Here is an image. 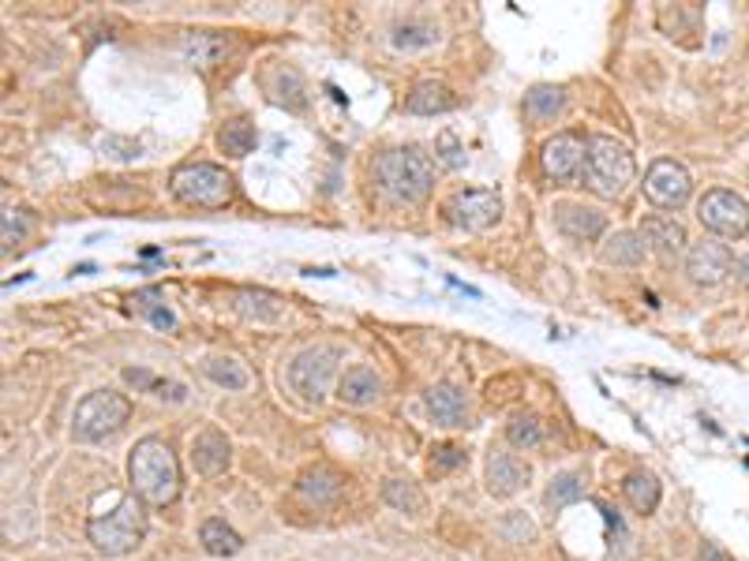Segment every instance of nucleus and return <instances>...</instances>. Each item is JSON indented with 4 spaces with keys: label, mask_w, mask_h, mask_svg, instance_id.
Masks as SVG:
<instances>
[{
    "label": "nucleus",
    "mask_w": 749,
    "mask_h": 561,
    "mask_svg": "<svg viewBox=\"0 0 749 561\" xmlns=\"http://www.w3.org/2000/svg\"><path fill=\"white\" fill-rule=\"evenodd\" d=\"M128 476L136 495L154 509H166L177 501L180 495V464L177 453H172L161 438H143L136 449H131L128 461Z\"/></svg>",
    "instance_id": "1"
},
{
    "label": "nucleus",
    "mask_w": 749,
    "mask_h": 561,
    "mask_svg": "<svg viewBox=\"0 0 749 561\" xmlns=\"http://www.w3.org/2000/svg\"><path fill=\"white\" fill-rule=\"evenodd\" d=\"M584 183H589V191H597L600 199H619L633 183L630 147H622L611 135L589 139V150H584Z\"/></svg>",
    "instance_id": "2"
},
{
    "label": "nucleus",
    "mask_w": 749,
    "mask_h": 561,
    "mask_svg": "<svg viewBox=\"0 0 749 561\" xmlns=\"http://www.w3.org/2000/svg\"><path fill=\"white\" fill-rule=\"evenodd\" d=\"M379 188L398 202H424L431 183H435V166L420 150H390L374 161Z\"/></svg>",
    "instance_id": "3"
},
{
    "label": "nucleus",
    "mask_w": 749,
    "mask_h": 561,
    "mask_svg": "<svg viewBox=\"0 0 749 561\" xmlns=\"http://www.w3.org/2000/svg\"><path fill=\"white\" fill-rule=\"evenodd\" d=\"M86 536H91V543L109 558L131 554V550L143 543V536H147V512H143L136 498H120L117 509L91 517Z\"/></svg>",
    "instance_id": "4"
},
{
    "label": "nucleus",
    "mask_w": 749,
    "mask_h": 561,
    "mask_svg": "<svg viewBox=\"0 0 749 561\" xmlns=\"http://www.w3.org/2000/svg\"><path fill=\"white\" fill-rule=\"evenodd\" d=\"M172 195L188 207H203V210H222L233 202V177L225 169L210 166V161H196V166H180L169 177Z\"/></svg>",
    "instance_id": "5"
},
{
    "label": "nucleus",
    "mask_w": 749,
    "mask_h": 561,
    "mask_svg": "<svg viewBox=\"0 0 749 561\" xmlns=\"http://www.w3.org/2000/svg\"><path fill=\"white\" fill-rule=\"evenodd\" d=\"M131 415V404L124 393L98 390L83 396V404L75 409V438L80 442H102L109 434H117Z\"/></svg>",
    "instance_id": "6"
},
{
    "label": "nucleus",
    "mask_w": 749,
    "mask_h": 561,
    "mask_svg": "<svg viewBox=\"0 0 749 561\" xmlns=\"http://www.w3.org/2000/svg\"><path fill=\"white\" fill-rule=\"evenodd\" d=\"M338 363H341V352L338 348H307L296 360L289 363V385L293 393H300V401L307 404H319L326 396V385L338 374Z\"/></svg>",
    "instance_id": "7"
},
{
    "label": "nucleus",
    "mask_w": 749,
    "mask_h": 561,
    "mask_svg": "<svg viewBox=\"0 0 749 561\" xmlns=\"http://www.w3.org/2000/svg\"><path fill=\"white\" fill-rule=\"evenodd\" d=\"M697 218L700 225L708 232H716V236H727V240H738L749 232V202L742 195H735V191H705V199L697 202Z\"/></svg>",
    "instance_id": "8"
},
{
    "label": "nucleus",
    "mask_w": 749,
    "mask_h": 561,
    "mask_svg": "<svg viewBox=\"0 0 749 561\" xmlns=\"http://www.w3.org/2000/svg\"><path fill=\"white\" fill-rule=\"evenodd\" d=\"M443 214H446L450 225H457L465 232H484L503 218V199L487 188L454 191V195L443 202Z\"/></svg>",
    "instance_id": "9"
},
{
    "label": "nucleus",
    "mask_w": 749,
    "mask_h": 561,
    "mask_svg": "<svg viewBox=\"0 0 749 561\" xmlns=\"http://www.w3.org/2000/svg\"><path fill=\"white\" fill-rule=\"evenodd\" d=\"M584 150H589V142L578 131H559L555 139H547L540 150L544 177L555 183H570L584 169Z\"/></svg>",
    "instance_id": "10"
},
{
    "label": "nucleus",
    "mask_w": 749,
    "mask_h": 561,
    "mask_svg": "<svg viewBox=\"0 0 749 561\" xmlns=\"http://www.w3.org/2000/svg\"><path fill=\"white\" fill-rule=\"evenodd\" d=\"M689 191H694V180H689L686 166L671 158L652 161V169L645 172V195L664 210H678L689 199Z\"/></svg>",
    "instance_id": "11"
},
{
    "label": "nucleus",
    "mask_w": 749,
    "mask_h": 561,
    "mask_svg": "<svg viewBox=\"0 0 749 561\" xmlns=\"http://www.w3.org/2000/svg\"><path fill=\"white\" fill-rule=\"evenodd\" d=\"M735 269V255L727 244H719V240H700L686 251V274L694 285H705L713 288L719 280H727V274Z\"/></svg>",
    "instance_id": "12"
},
{
    "label": "nucleus",
    "mask_w": 749,
    "mask_h": 561,
    "mask_svg": "<svg viewBox=\"0 0 749 561\" xmlns=\"http://www.w3.org/2000/svg\"><path fill=\"white\" fill-rule=\"evenodd\" d=\"M345 490V479L330 464H315V468H304L300 479H296V495L307 498L312 506H334Z\"/></svg>",
    "instance_id": "13"
},
{
    "label": "nucleus",
    "mask_w": 749,
    "mask_h": 561,
    "mask_svg": "<svg viewBox=\"0 0 749 561\" xmlns=\"http://www.w3.org/2000/svg\"><path fill=\"white\" fill-rule=\"evenodd\" d=\"M555 221H559V229L573 240H600L603 229H608V218H603L600 210L578 207V202H562V207H555Z\"/></svg>",
    "instance_id": "14"
},
{
    "label": "nucleus",
    "mask_w": 749,
    "mask_h": 561,
    "mask_svg": "<svg viewBox=\"0 0 749 561\" xmlns=\"http://www.w3.org/2000/svg\"><path fill=\"white\" fill-rule=\"evenodd\" d=\"M528 483V464H521L514 457V453H503V449H492V457H487V487H492V495H514V490H521Z\"/></svg>",
    "instance_id": "15"
},
{
    "label": "nucleus",
    "mask_w": 749,
    "mask_h": 561,
    "mask_svg": "<svg viewBox=\"0 0 749 561\" xmlns=\"http://www.w3.org/2000/svg\"><path fill=\"white\" fill-rule=\"evenodd\" d=\"M428 412L435 415V423H443V427H465L468 401H465V393H461L457 385L439 382V385H431V390H428Z\"/></svg>",
    "instance_id": "16"
},
{
    "label": "nucleus",
    "mask_w": 749,
    "mask_h": 561,
    "mask_svg": "<svg viewBox=\"0 0 749 561\" xmlns=\"http://www.w3.org/2000/svg\"><path fill=\"white\" fill-rule=\"evenodd\" d=\"M641 236H645V244H652L660 251V255H682L686 251V229H682V221L675 218H664V214H652L641 221Z\"/></svg>",
    "instance_id": "17"
},
{
    "label": "nucleus",
    "mask_w": 749,
    "mask_h": 561,
    "mask_svg": "<svg viewBox=\"0 0 749 561\" xmlns=\"http://www.w3.org/2000/svg\"><path fill=\"white\" fill-rule=\"evenodd\" d=\"M191 461H196V468L203 472V476H222L229 468V442L225 434L218 431H203L196 442H191Z\"/></svg>",
    "instance_id": "18"
},
{
    "label": "nucleus",
    "mask_w": 749,
    "mask_h": 561,
    "mask_svg": "<svg viewBox=\"0 0 749 561\" xmlns=\"http://www.w3.org/2000/svg\"><path fill=\"white\" fill-rule=\"evenodd\" d=\"M450 109H457V94L443 83H420L405 98V113L412 116H435Z\"/></svg>",
    "instance_id": "19"
},
{
    "label": "nucleus",
    "mask_w": 749,
    "mask_h": 561,
    "mask_svg": "<svg viewBox=\"0 0 749 561\" xmlns=\"http://www.w3.org/2000/svg\"><path fill=\"white\" fill-rule=\"evenodd\" d=\"M379 393H382V382H379V374H374L371 367H352V371H345V379L338 385V396L345 404H352V409L371 404Z\"/></svg>",
    "instance_id": "20"
},
{
    "label": "nucleus",
    "mask_w": 749,
    "mask_h": 561,
    "mask_svg": "<svg viewBox=\"0 0 749 561\" xmlns=\"http://www.w3.org/2000/svg\"><path fill=\"white\" fill-rule=\"evenodd\" d=\"M236 311L244 318H255V322H274V318H282V299L274 293H263V288H240Z\"/></svg>",
    "instance_id": "21"
},
{
    "label": "nucleus",
    "mask_w": 749,
    "mask_h": 561,
    "mask_svg": "<svg viewBox=\"0 0 749 561\" xmlns=\"http://www.w3.org/2000/svg\"><path fill=\"white\" fill-rule=\"evenodd\" d=\"M180 45H184V56L196 67H214L218 56L225 53V38H218L210 31H188L180 38Z\"/></svg>",
    "instance_id": "22"
},
{
    "label": "nucleus",
    "mask_w": 749,
    "mask_h": 561,
    "mask_svg": "<svg viewBox=\"0 0 749 561\" xmlns=\"http://www.w3.org/2000/svg\"><path fill=\"white\" fill-rule=\"evenodd\" d=\"M645 258V236L641 232H614L603 244V263L611 266H637Z\"/></svg>",
    "instance_id": "23"
},
{
    "label": "nucleus",
    "mask_w": 749,
    "mask_h": 561,
    "mask_svg": "<svg viewBox=\"0 0 749 561\" xmlns=\"http://www.w3.org/2000/svg\"><path fill=\"white\" fill-rule=\"evenodd\" d=\"M622 495H626V501L637 512H652L660 506V479L652 472H630L622 479Z\"/></svg>",
    "instance_id": "24"
},
{
    "label": "nucleus",
    "mask_w": 749,
    "mask_h": 561,
    "mask_svg": "<svg viewBox=\"0 0 749 561\" xmlns=\"http://www.w3.org/2000/svg\"><path fill=\"white\" fill-rule=\"evenodd\" d=\"M199 539H203L207 554H214V558H233L236 550L244 547V539H240L236 531L229 528L225 520H218V517L203 520V528H199Z\"/></svg>",
    "instance_id": "25"
},
{
    "label": "nucleus",
    "mask_w": 749,
    "mask_h": 561,
    "mask_svg": "<svg viewBox=\"0 0 749 561\" xmlns=\"http://www.w3.org/2000/svg\"><path fill=\"white\" fill-rule=\"evenodd\" d=\"M271 94L277 105H285V109H293V113H300L307 105V86L293 67H277L271 75Z\"/></svg>",
    "instance_id": "26"
},
{
    "label": "nucleus",
    "mask_w": 749,
    "mask_h": 561,
    "mask_svg": "<svg viewBox=\"0 0 749 561\" xmlns=\"http://www.w3.org/2000/svg\"><path fill=\"white\" fill-rule=\"evenodd\" d=\"M562 105H566L562 86L540 83V86H532V91L525 94V113L532 116V120H555V116L562 113Z\"/></svg>",
    "instance_id": "27"
},
{
    "label": "nucleus",
    "mask_w": 749,
    "mask_h": 561,
    "mask_svg": "<svg viewBox=\"0 0 749 561\" xmlns=\"http://www.w3.org/2000/svg\"><path fill=\"white\" fill-rule=\"evenodd\" d=\"M506 438H510V446H517V449H536L544 442L540 415H532V412L514 415V420L506 423Z\"/></svg>",
    "instance_id": "28"
},
{
    "label": "nucleus",
    "mask_w": 749,
    "mask_h": 561,
    "mask_svg": "<svg viewBox=\"0 0 749 561\" xmlns=\"http://www.w3.org/2000/svg\"><path fill=\"white\" fill-rule=\"evenodd\" d=\"M218 142H222L229 158H247L255 150V128L247 120H229L222 135H218Z\"/></svg>",
    "instance_id": "29"
},
{
    "label": "nucleus",
    "mask_w": 749,
    "mask_h": 561,
    "mask_svg": "<svg viewBox=\"0 0 749 561\" xmlns=\"http://www.w3.org/2000/svg\"><path fill=\"white\" fill-rule=\"evenodd\" d=\"M382 498H387L390 506L401 509V512H420V509H424V495H420L416 483H409V479H387V483H382Z\"/></svg>",
    "instance_id": "30"
},
{
    "label": "nucleus",
    "mask_w": 749,
    "mask_h": 561,
    "mask_svg": "<svg viewBox=\"0 0 749 561\" xmlns=\"http://www.w3.org/2000/svg\"><path fill=\"white\" fill-rule=\"evenodd\" d=\"M203 371H207L210 382L225 385V390H244V385H247V371L236 360H225V356H214V360H207Z\"/></svg>",
    "instance_id": "31"
},
{
    "label": "nucleus",
    "mask_w": 749,
    "mask_h": 561,
    "mask_svg": "<svg viewBox=\"0 0 749 561\" xmlns=\"http://www.w3.org/2000/svg\"><path fill=\"white\" fill-rule=\"evenodd\" d=\"M581 495H584V479L578 476V472H566V476H555L551 487H547V506L566 509V506H573Z\"/></svg>",
    "instance_id": "32"
},
{
    "label": "nucleus",
    "mask_w": 749,
    "mask_h": 561,
    "mask_svg": "<svg viewBox=\"0 0 749 561\" xmlns=\"http://www.w3.org/2000/svg\"><path fill=\"white\" fill-rule=\"evenodd\" d=\"M136 307L150 318L154 326H158V330H172V326H177V318H172V311H169L166 304H161V293H158V288H143V293L136 296Z\"/></svg>",
    "instance_id": "33"
},
{
    "label": "nucleus",
    "mask_w": 749,
    "mask_h": 561,
    "mask_svg": "<svg viewBox=\"0 0 749 561\" xmlns=\"http://www.w3.org/2000/svg\"><path fill=\"white\" fill-rule=\"evenodd\" d=\"M435 42V31L428 23H401L393 27V45L398 50H424V45Z\"/></svg>",
    "instance_id": "34"
},
{
    "label": "nucleus",
    "mask_w": 749,
    "mask_h": 561,
    "mask_svg": "<svg viewBox=\"0 0 749 561\" xmlns=\"http://www.w3.org/2000/svg\"><path fill=\"white\" fill-rule=\"evenodd\" d=\"M465 464V449L461 446H435L431 449V472L435 476H446V472H454Z\"/></svg>",
    "instance_id": "35"
},
{
    "label": "nucleus",
    "mask_w": 749,
    "mask_h": 561,
    "mask_svg": "<svg viewBox=\"0 0 749 561\" xmlns=\"http://www.w3.org/2000/svg\"><path fill=\"white\" fill-rule=\"evenodd\" d=\"M27 236V218L19 210H4V247L12 251L15 244H23Z\"/></svg>",
    "instance_id": "36"
},
{
    "label": "nucleus",
    "mask_w": 749,
    "mask_h": 561,
    "mask_svg": "<svg viewBox=\"0 0 749 561\" xmlns=\"http://www.w3.org/2000/svg\"><path fill=\"white\" fill-rule=\"evenodd\" d=\"M439 154H443V166H446V169H457L461 161H465V150H461V142H457V135H454V131H443V135H439Z\"/></svg>",
    "instance_id": "37"
},
{
    "label": "nucleus",
    "mask_w": 749,
    "mask_h": 561,
    "mask_svg": "<svg viewBox=\"0 0 749 561\" xmlns=\"http://www.w3.org/2000/svg\"><path fill=\"white\" fill-rule=\"evenodd\" d=\"M124 379L136 385V390H150V393H154V382H158L150 371H143V367H128V371H124Z\"/></svg>",
    "instance_id": "38"
},
{
    "label": "nucleus",
    "mask_w": 749,
    "mask_h": 561,
    "mask_svg": "<svg viewBox=\"0 0 749 561\" xmlns=\"http://www.w3.org/2000/svg\"><path fill=\"white\" fill-rule=\"evenodd\" d=\"M735 274H738V280H742V285L749 288V255H746V258H738V263H735Z\"/></svg>",
    "instance_id": "39"
},
{
    "label": "nucleus",
    "mask_w": 749,
    "mask_h": 561,
    "mask_svg": "<svg viewBox=\"0 0 749 561\" xmlns=\"http://www.w3.org/2000/svg\"><path fill=\"white\" fill-rule=\"evenodd\" d=\"M700 558H705V561H727V558L719 554V550H716L713 543H705V550H700Z\"/></svg>",
    "instance_id": "40"
}]
</instances>
